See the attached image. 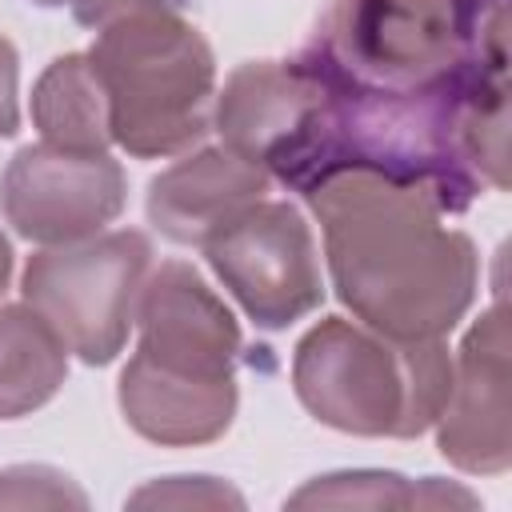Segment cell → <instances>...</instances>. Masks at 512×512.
<instances>
[{"label":"cell","mask_w":512,"mask_h":512,"mask_svg":"<svg viewBox=\"0 0 512 512\" xmlns=\"http://www.w3.org/2000/svg\"><path fill=\"white\" fill-rule=\"evenodd\" d=\"M340 304L392 340H444L476 300V244L448 228L436 192L348 168L304 192Z\"/></svg>","instance_id":"obj_1"},{"label":"cell","mask_w":512,"mask_h":512,"mask_svg":"<svg viewBox=\"0 0 512 512\" xmlns=\"http://www.w3.org/2000/svg\"><path fill=\"white\" fill-rule=\"evenodd\" d=\"M136 328V352L116 384L128 428L160 448L220 440L240 400V324L228 304L192 264L164 260L144 276Z\"/></svg>","instance_id":"obj_2"},{"label":"cell","mask_w":512,"mask_h":512,"mask_svg":"<svg viewBox=\"0 0 512 512\" xmlns=\"http://www.w3.org/2000/svg\"><path fill=\"white\" fill-rule=\"evenodd\" d=\"M292 388L336 432L416 440L448 400L452 356L444 340H392L368 324L324 316L292 352Z\"/></svg>","instance_id":"obj_3"},{"label":"cell","mask_w":512,"mask_h":512,"mask_svg":"<svg viewBox=\"0 0 512 512\" xmlns=\"http://www.w3.org/2000/svg\"><path fill=\"white\" fill-rule=\"evenodd\" d=\"M88 60L108 96L112 144L128 156H180L212 128L216 56L176 8L100 28Z\"/></svg>","instance_id":"obj_4"},{"label":"cell","mask_w":512,"mask_h":512,"mask_svg":"<svg viewBox=\"0 0 512 512\" xmlns=\"http://www.w3.org/2000/svg\"><path fill=\"white\" fill-rule=\"evenodd\" d=\"M492 0H328L300 52L320 72L372 92H424L456 80L476 60Z\"/></svg>","instance_id":"obj_5"},{"label":"cell","mask_w":512,"mask_h":512,"mask_svg":"<svg viewBox=\"0 0 512 512\" xmlns=\"http://www.w3.org/2000/svg\"><path fill=\"white\" fill-rule=\"evenodd\" d=\"M152 268V244L136 228L96 232L28 256L20 292L84 364H112L136 324V300Z\"/></svg>","instance_id":"obj_6"},{"label":"cell","mask_w":512,"mask_h":512,"mask_svg":"<svg viewBox=\"0 0 512 512\" xmlns=\"http://www.w3.org/2000/svg\"><path fill=\"white\" fill-rule=\"evenodd\" d=\"M204 256L228 296L264 332L296 324L324 300L312 228L288 200H256L204 240Z\"/></svg>","instance_id":"obj_7"},{"label":"cell","mask_w":512,"mask_h":512,"mask_svg":"<svg viewBox=\"0 0 512 512\" xmlns=\"http://www.w3.org/2000/svg\"><path fill=\"white\" fill-rule=\"evenodd\" d=\"M212 124L224 148L260 164L284 188L304 192L324 124V84L300 56L248 60L224 80Z\"/></svg>","instance_id":"obj_8"},{"label":"cell","mask_w":512,"mask_h":512,"mask_svg":"<svg viewBox=\"0 0 512 512\" xmlns=\"http://www.w3.org/2000/svg\"><path fill=\"white\" fill-rule=\"evenodd\" d=\"M128 200L120 160L108 152H72L24 144L0 176V212L32 244H72L104 232Z\"/></svg>","instance_id":"obj_9"},{"label":"cell","mask_w":512,"mask_h":512,"mask_svg":"<svg viewBox=\"0 0 512 512\" xmlns=\"http://www.w3.org/2000/svg\"><path fill=\"white\" fill-rule=\"evenodd\" d=\"M436 448L452 468L472 476H500L512 464L504 300L480 312L452 356V388L436 416Z\"/></svg>","instance_id":"obj_10"},{"label":"cell","mask_w":512,"mask_h":512,"mask_svg":"<svg viewBox=\"0 0 512 512\" xmlns=\"http://www.w3.org/2000/svg\"><path fill=\"white\" fill-rule=\"evenodd\" d=\"M272 176L232 148H196L148 184V224L184 248H204L228 220L264 200Z\"/></svg>","instance_id":"obj_11"},{"label":"cell","mask_w":512,"mask_h":512,"mask_svg":"<svg viewBox=\"0 0 512 512\" xmlns=\"http://www.w3.org/2000/svg\"><path fill=\"white\" fill-rule=\"evenodd\" d=\"M32 124L44 144L72 152H108V96L88 52L56 56L32 88Z\"/></svg>","instance_id":"obj_12"},{"label":"cell","mask_w":512,"mask_h":512,"mask_svg":"<svg viewBox=\"0 0 512 512\" xmlns=\"http://www.w3.org/2000/svg\"><path fill=\"white\" fill-rule=\"evenodd\" d=\"M68 376V348L28 304L0 308V420L44 408Z\"/></svg>","instance_id":"obj_13"},{"label":"cell","mask_w":512,"mask_h":512,"mask_svg":"<svg viewBox=\"0 0 512 512\" xmlns=\"http://www.w3.org/2000/svg\"><path fill=\"white\" fill-rule=\"evenodd\" d=\"M412 508V484L400 472H328L288 496V508Z\"/></svg>","instance_id":"obj_14"},{"label":"cell","mask_w":512,"mask_h":512,"mask_svg":"<svg viewBox=\"0 0 512 512\" xmlns=\"http://www.w3.org/2000/svg\"><path fill=\"white\" fill-rule=\"evenodd\" d=\"M0 508H88V496L60 468L12 464L0 472Z\"/></svg>","instance_id":"obj_15"},{"label":"cell","mask_w":512,"mask_h":512,"mask_svg":"<svg viewBox=\"0 0 512 512\" xmlns=\"http://www.w3.org/2000/svg\"><path fill=\"white\" fill-rule=\"evenodd\" d=\"M132 508H244V496L216 476H168L128 496Z\"/></svg>","instance_id":"obj_16"},{"label":"cell","mask_w":512,"mask_h":512,"mask_svg":"<svg viewBox=\"0 0 512 512\" xmlns=\"http://www.w3.org/2000/svg\"><path fill=\"white\" fill-rule=\"evenodd\" d=\"M76 24L100 32L116 20H128V16H140V12H152V8H172V0H68Z\"/></svg>","instance_id":"obj_17"},{"label":"cell","mask_w":512,"mask_h":512,"mask_svg":"<svg viewBox=\"0 0 512 512\" xmlns=\"http://www.w3.org/2000/svg\"><path fill=\"white\" fill-rule=\"evenodd\" d=\"M20 132V52L0 36V136Z\"/></svg>","instance_id":"obj_18"},{"label":"cell","mask_w":512,"mask_h":512,"mask_svg":"<svg viewBox=\"0 0 512 512\" xmlns=\"http://www.w3.org/2000/svg\"><path fill=\"white\" fill-rule=\"evenodd\" d=\"M412 504H460V508H476V496L456 488V484H444L436 476H424L420 484H412Z\"/></svg>","instance_id":"obj_19"},{"label":"cell","mask_w":512,"mask_h":512,"mask_svg":"<svg viewBox=\"0 0 512 512\" xmlns=\"http://www.w3.org/2000/svg\"><path fill=\"white\" fill-rule=\"evenodd\" d=\"M8 280H12V244H8V236L0 232V296L8 292Z\"/></svg>","instance_id":"obj_20"},{"label":"cell","mask_w":512,"mask_h":512,"mask_svg":"<svg viewBox=\"0 0 512 512\" xmlns=\"http://www.w3.org/2000/svg\"><path fill=\"white\" fill-rule=\"evenodd\" d=\"M32 4H40V8H64L68 0H32Z\"/></svg>","instance_id":"obj_21"}]
</instances>
